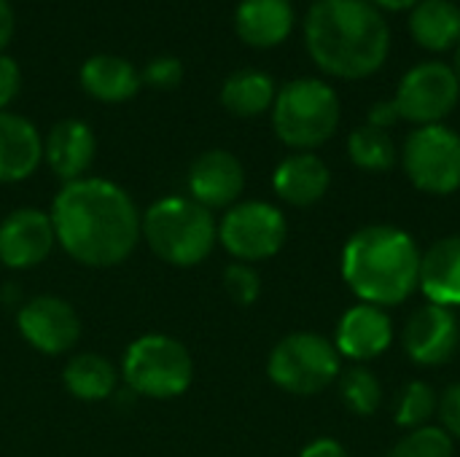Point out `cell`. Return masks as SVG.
I'll list each match as a JSON object with an SVG mask.
<instances>
[{"label":"cell","mask_w":460,"mask_h":457,"mask_svg":"<svg viewBox=\"0 0 460 457\" xmlns=\"http://www.w3.org/2000/svg\"><path fill=\"white\" fill-rule=\"evenodd\" d=\"M460 326L453 310L439 304L418 307L402 331V347L418 366H442L456 358Z\"/></svg>","instance_id":"7c38bea8"},{"label":"cell","mask_w":460,"mask_h":457,"mask_svg":"<svg viewBox=\"0 0 460 457\" xmlns=\"http://www.w3.org/2000/svg\"><path fill=\"white\" fill-rule=\"evenodd\" d=\"M453 73L458 75V81H460V43L456 46V59H453Z\"/></svg>","instance_id":"8d00e7d4"},{"label":"cell","mask_w":460,"mask_h":457,"mask_svg":"<svg viewBox=\"0 0 460 457\" xmlns=\"http://www.w3.org/2000/svg\"><path fill=\"white\" fill-rule=\"evenodd\" d=\"M49 215L62 250L84 267H116L143 237L132 197L105 178L65 183Z\"/></svg>","instance_id":"6da1fadb"},{"label":"cell","mask_w":460,"mask_h":457,"mask_svg":"<svg viewBox=\"0 0 460 457\" xmlns=\"http://www.w3.org/2000/svg\"><path fill=\"white\" fill-rule=\"evenodd\" d=\"M140 234L162 261L197 267L213 253L218 226L213 213L191 197H162L140 215Z\"/></svg>","instance_id":"277c9868"},{"label":"cell","mask_w":460,"mask_h":457,"mask_svg":"<svg viewBox=\"0 0 460 457\" xmlns=\"http://www.w3.org/2000/svg\"><path fill=\"white\" fill-rule=\"evenodd\" d=\"M11 35H13V11H11L8 0H0V51L5 48Z\"/></svg>","instance_id":"e575fe53"},{"label":"cell","mask_w":460,"mask_h":457,"mask_svg":"<svg viewBox=\"0 0 460 457\" xmlns=\"http://www.w3.org/2000/svg\"><path fill=\"white\" fill-rule=\"evenodd\" d=\"M121 374L137 396L178 399L194 382V358L183 342L167 334H146L127 347Z\"/></svg>","instance_id":"8992f818"},{"label":"cell","mask_w":460,"mask_h":457,"mask_svg":"<svg viewBox=\"0 0 460 457\" xmlns=\"http://www.w3.org/2000/svg\"><path fill=\"white\" fill-rule=\"evenodd\" d=\"M391 345H394V321L383 307L361 302L350 307L337 323L334 347L340 358L367 364L388 353Z\"/></svg>","instance_id":"5bb4252c"},{"label":"cell","mask_w":460,"mask_h":457,"mask_svg":"<svg viewBox=\"0 0 460 457\" xmlns=\"http://www.w3.org/2000/svg\"><path fill=\"white\" fill-rule=\"evenodd\" d=\"M348 156L358 170L388 172V170H394V164L399 159V151H396V143H394L391 132L377 129L372 124H364V127L350 132Z\"/></svg>","instance_id":"d4e9b609"},{"label":"cell","mask_w":460,"mask_h":457,"mask_svg":"<svg viewBox=\"0 0 460 457\" xmlns=\"http://www.w3.org/2000/svg\"><path fill=\"white\" fill-rule=\"evenodd\" d=\"M272 127L288 148L315 151L329 143L340 127V97L321 78H296L278 92Z\"/></svg>","instance_id":"5b68a950"},{"label":"cell","mask_w":460,"mask_h":457,"mask_svg":"<svg viewBox=\"0 0 460 457\" xmlns=\"http://www.w3.org/2000/svg\"><path fill=\"white\" fill-rule=\"evenodd\" d=\"M437 409H439L437 391L423 380H412L396 396L394 420H396V426H402L407 431H415V428L429 426V420L437 415Z\"/></svg>","instance_id":"4316f807"},{"label":"cell","mask_w":460,"mask_h":457,"mask_svg":"<svg viewBox=\"0 0 460 457\" xmlns=\"http://www.w3.org/2000/svg\"><path fill=\"white\" fill-rule=\"evenodd\" d=\"M57 245L51 215L38 207H19L0 221V261L8 269L43 264Z\"/></svg>","instance_id":"4fadbf2b"},{"label":"cell","mask_w":460,"mask_h":457,"mask_svg":"<svg viewBox=\"0 0 460 457\" xmlns=\"http://www.w3.org/2000/svg\"><path fill=\"white\" fill-rule=\"evenodd\" d=\"M140 83L135 65L113 54H94L81 65V86L100 102H127L137 94Z\"/></svg>","instance_id":"44dd1931"},{"label":"cell","mask_w":460,"mask_h":457,"mask_svg":"<svg viewBox=\"0 0 460 457\" xmlns=\"http://www.w3.org/2000/svg\"><path fill=\"white\" fill-rule=\"evenodd\" d=\"M367 3H372L375 8H385V11H412L420 0H367Z\"/></svg>","instance_id":"d590c367"},{"label":"cell","mask_w":460,"mask_h":457,"mask_svg":"<svg viewBox=\"0 0 460 457\" xmlns=\"http://www.w3.org/2000/svg\"><path fill=\"white\" fill-rule=\"evenodd\" d=\"M62 382L70 391V396L81 401H105L108 396H113L119 374L108 358L97 353H78L75 358L67 361L62 372Z\"/></svg>","instance_id":"cb8c5ba5"},{"label":"cell","mask_w":460,"mask_h":457,"mask_svg":"<svg viewBox=\"0 0 460 457\" xmlns=\"http://www.w3.org/2000/svg\"><path fill=\"white\" fill-rule=\"evenodd\" d=\"M140 81L154 89H175L183 81V62L178 57H156L146 65Z\"/></svg>","instance_id":"f546056e"},{"label":"cell","mask_w":460,"mask_h":457,"mask_svg":"<svg viewBox=\"0 0 460 457\" xmlns=\"http://www.w3.org/2000/svg\"><path fill=\"white\" fill-rule=\"evenodd\" d=\"M460 81L450 65L423 62L415 65L396 89L399 116L418 127L442 124L458 105Z\"/></svg>","instance_id":"30bf717a"},{"label":"cell","mask_w":460,"mask_h":457,"mask_svg":"<svg viewBox=\"0 0 460 457\" xmlns=\"http://www.w3.org/2000/svg\"><path fill=\"white\" fill-rule=\"evenodd\" d=\"M437 415L442 417V428L450 434V439L460 442V382L450 385L442 396H439V409Z\"/></svg>","instance_id":"4dcf8cb0"},{"label":"cell","mask_w":460,"mask_h":457,"mask_svg":"<svg viewBox=\"0 0 460 457\" xmlns=\"http://www.w3.org/2000/svg\"><path fill=\"white\" fill-rule=\"evenodd\" d=\"M340 399L353 415L372 417L383 401V382L369 366L356 364L340 377Z\"/></svg>","instance_id":"484cf974"},{"label":"cell","mask_w":460,"mask_h":457,"mask_svg":"<svg viewBox=\"0 0 460 457\" xmlns=\"http://www.w3.org/2000/svg\"><path fill=\"white\" fill-rule=\"evenodd\" d=\"M342 277L364 304L383 310L402 304L418 291L420 248L399 226H364L342 248Z\"/></svg>","instance_id":"3957f363"},{"label":"cell","mask_w":460,"mask_h":457,"mask_svg":"<svg viewBox=\"0 0 460 457\" xmlns=\"http://www.w3.org/2000/svg\"><path fill=\"white\" fill-rule=\"evenodd\" d=\"M402 167L410 183L431 197L460 189V135L445 124L418 127L402 148Z\"/></svg>","instance_id":"ba28073f"},{"label":"cell","mask_w":460,"mask_h":457,"mask_svg":"<svg viewBox=\"0 0 460 457\" xmlns=\"http://www.w3.org/2000/svg\"><path fill=\"white\" fill-rule=\"evenodd\" d=\"M245 189V170L240 159L224 148L205 151L189 170V194L208 210L237 205Z\"/></svg>","instance_id":"9a60e30c"},{"label":"cell","mask_w":460,"mask_h":457,"mask_svg":"<svg viewBox=\"0 0 460 457\" xmlns=\"http://www.w3.org/2000/svg\"><path fill=\"white\" fill-rule=\"evenodd\" d=\"M94 151H97L94 132L78 119L57 121L51 127V132L46 135V143H43L46 164L65 183L84 178V172L94 162Z\"/></svg>","instance_id":"e0dca14e"},{"label":"cell","mask_w":460,"mask_h":457,"mask_svg":"<svg viewBox=\"0 0 460 457\" xmlns=\"http://www.w3.org/2000/svg\"><path fill=\"white\" fill-rule=\"evenodd\" d=\"M305 43L326 75L358 81L385 65L391 30L367 0H315L305 19Z\"/></svg>","instance_id":"7a4b0ae2"},{"label":"cell","mask_w":460,"mask_h":457,"mask_svg":"<svg viewBox=\"0 0 460 457\" xmlns=\"http://www.w3.org/2000/svg\"><path fill=\"white\" fill-rule=\"evenodd\" d=\"M410 32L429 51H447L460 43V8L453 0H420L410 13Z\"/></svg>","instance_id":"7402d4cb"},{"label":"cell","mask_w":460,"mask_h":457,"mask_svg":"<svg viewBox=\"0 0 460 457\" xmlns=\"http://www.w3.org/2000/svg\"><path fill=\"white\" fill-rule=\"evenodd\" d=\"M275 97H278L275 81L267 73L253 70V67H245V70L232 73L224 81V86H221V102H224V108L232 116H240V119L261 116L264 110L272 108Z\"/></svg>","instance_id":"603a6c76"},{"label":"cell","mask_w":460,"mask_h":457,"mask_svg":"<svg viewBox=\"0 0 460 457\" xmlns=\"http://www.w3.org/2000/svg\"><path fill=\"white\" fill-rule=\"evenodd\" d=\"M332 186V172L321 156L313 151H296L286 156L272 175L275 194L294 205V207H310L318 205Z\"/></svg>","instance_id":"2e32d148"},{"label":"cell","mask_w":460,"mask_h":457,"mask_svg":"<svg viewBox=\"0 0 460 457\" xmlns=\"http://www.w3.org/2000/svg\"><path fill=\"white\" fill-rule=\"evenodd\" d=\"M456 442L450 434L439 426H423L415 431H407L391 450L388 457H453Z\"/></svg>","instance_id":"83f0119b"},{"label":"cell","mask_w":460,"mask_h":457,"mask_svg":"<svg viewBox=\"0 0 460 457\" xmlns=\"http://www.w3.org/2000/svg\"><path fill=\"white\" fill-rule=\"evenodd\" d=\"M399 119H402V116H399L396 102H394V100H383V102H375V105L369 108V119H367V124H372V127H377V129H385V132H388Z\"/></svg>","instance_id":"d6a6232c"},{"label":"cell","mask_w":460,"mask_h":457,"mask_svg":"<svg viewBox=\"0 0 460 457\" xmlns=\"http://www.w3.org/2000/svg\"><path fill=\"white\" fill-rule=\"evenodd\" d=\"M19 334L43 356H62L81 339L78 312L59 296H35L16 315Z\"/></svg>","instance_id":"8fae6325"},{"label":"cell","mask_w":460,"mask_h":457,"mask_svg":"<svg viewBox=\"0 0 460 457\" xmlns=\"http://www.w3.org/2000/svg\"><path fill=\"white\" fill-rule=\"evenodd\" d=\"M288 237V224L280 207L270 202H237L218 224V242L243 264L264 261L280 253Z\"/></svg>","instance_id":"9c48e42d"},{"label":"cell","mask_w":460,"mask_h":457,"mask_svg":"<svg viewBox=\"0 0 460 457\" xmlns=\"http://www.w3.org/2000/svg\"><path fill=\"white\" fill-rule=\"evenodd\" d=\"M418 288L429 304L447 310L460 307V234H447L420 253V283Z\"/></svg>","instance_id":"ac0fdd59"},{"label":"cell","mask_w":460,"mask_h":457,"mask_svg":"<svg viewBox=\"0 0 460 457\" xmlns=\"http://www.w3.org/2000/svg\"><path fill=\"white\" fill-rule=\"evenodd\" d=\"M234 27L243 43L253 48L280 46L294 27L291 0H243L234 11Z\"/></svg>","instance_id":"ffe728a7"},{"label":"cell","mask_w":460,"mask_h":457,"mask_svg":"<svg viewBox=\"0 0 460 457\" xmlns=\"http://www.w3.org/2000/svg\"><path fill=\"white\" fill-rule=\"evenodd\" d=\"M43 159L40 132L24 116L0 110V183L27 180Z\"/></svg>","instance_id":"d6986e66"},{"label":"cell","mask_w":460,"mask_h":457,"mask_svg":"<svg viewBox=\"0 0 460 457\" xmlns=\"http://www.w3.org/2000/svg\"><path fill=\"white\" fill-rule=\"evenodd\" d=\"M299 457H350V455H348V450H345L337 439L323 436V439L310 442V444L302 450V455Z\"/></svg>","instance_id":"836d02e7"},{"label":"cell","mask_w":460,"mask_h":457,"mask_svg":"<svg viewBox=\"0 0 460 457\" xmlns=\"http://www.w3.org/2000/svg\"><path fill=\"white\" fill-rule=\"evenodd\" d=\"M22 89V70L13 57L0 54V110H5Z\"/></svg>","instance_id":"1f68e13d"},{"label":"cell","mask_w":460,"mask_h":457,"mask_svg":"<svg viewBox=\"0 0 460 457\" xmlns=\"http://www.w3.org/2000/svg\"><path fill=\"white\" fill-rule=\"evenodd\" d=\"M224 288L234 304L251 307L261 296V277L251 264L234 261L224 269Z\"/></svg>","instance_id":"f1b7e54d"},{"label":"cell","mask_w":460,"mask_h":457,"mask_svg":"<svg viewBox=\"0 0 460 457\" xmlns=\"http://www.w3.org/2000/svg\"><path fill=\"white\" fill-rule=\"evenodd\" d=\"M342 361L332 339L296 331L283 337L267 361L270 380L291 396H318L340 377Z\"/></svg>","instance_id":"52a82bcc"}]
</instances>
